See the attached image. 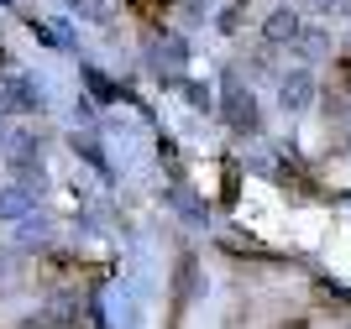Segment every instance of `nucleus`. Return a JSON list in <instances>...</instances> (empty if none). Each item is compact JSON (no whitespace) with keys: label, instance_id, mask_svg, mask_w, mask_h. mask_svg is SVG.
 Here are the masks:
<instances>
[{"label":"nucleus","instance_id":"nucleus-1","mask_svg":"<svg viewBox=\"0 0 351 329\" xmlns=\"http://www.w3.org/2000/svg\"><path fill=\"white\" fill-rule=\"evenodd\" d=\"M43 84L37 79H27V73H5L0 79V110H21V115H32V110H43Z\"/></svg>","mask_w":351,"mask_h":329},{"label":"nucleus","instance_id":"nucleus-2","mask_svg":"<svg viewBox=\"0 0 351 329\" xmlns=\"http://www.w3.org/2000/svg\"><path fill=\"white\" fill-rule=\"evenodd\" d=\"M5 162H11V172L16 178H43V142L32 136V131H16L11 142H5Z\"/></svg>","mask_w":351,"mask_h":329},{"label":"nucleus","instance_id":"nucleus-3","mask_svg":"<svg viewBox=\"0 0 351 329\" xmlns=\"http://www.w3.org/2000/svg\"><path fill=\"white\" fill-rule=\"evenodd\" d=\"M37 188H43V183H32V178H21V183H11V188H0V220H5V225L27 220L32 209H37Z\"/></svg>","mask_w":351,"mask_h":329},{"label":"nucleus","instance_id":"nucleus-4","mask_svg":"<svg viewBox=\"0 0 351 329\" xmlns=\"http://www.w3.org/2000/svg\"><path fill=\"white\" fill-rule=\"evenodd\" d=\"M226 120H231V131H241V136H252L257 131V94L241 84L226 89Z\"/></svg>","mask_w":351,"mask_h":329},{"label":"nucleus","instance_id":"nucleus-5","mask_svg":"<svg viewBox=\"0 0 351 329\" xmlns=\"http://www.w3.org/2000/svg\"><path fill=\"white\" fill-rule=\"evenodd\" d=\"M263 37L267 42H299L304 37V21H299V11H289V5H278V11H267V21H263Z\"/></svg>","mask_w":351,"mask_h":329},{"label":"nucleus","instance_id":"nucleus-6","mask_svg":"<svg viewBox=\"0 0 351 329\" xmlns=\"http://www.w3.org/2000/svg\"><path fill=\"white\" fill-rule=\"evenodd\" d=\"M309 100H315V79H309L304 68L283 73V84H278V105H283V110H304Z\"/></svg>","mask_w":351,"mask_h":329},{"label":"nucleus","instance_id":"nucleus-7","mask_svg":"<svg viewBox=\"0 0 351 329\" xmlns=\"http://www.w3.org/2000/svg\"><path fill=\"white\" fill-rule=\"evenodd\" d=\"M147 57H152V68H178V63H184V57H189V42H184V37H173V31H168V37H152V42H147Z\"/></svg>","mask_w":351,"mask_h":329},{"label":"nucleus","instance_id":"nucleus-8","mask_svg":"<svg viewBox=\"0 0 351 329\" xmlns=\"http://www.w3.org/2000/svg\"><path fill=\"white\" fill-rule=\"evenodd\" d=\"M168 204H173V209L189 220V225H205V204H194L189 188H168Z\"/></svg>","mask_w":351,"mask_h":329},{"label":"nucleus","instance_id":"nucleus-9","mask_svg":"<svg viewBox=\"0 0 351 329\" xmlns=\"http://www.w3.org/2000/svg\"><path fill=\"white\" fill-rule=\"evenodd\" d=\"M16 225H21V230H16V235H21V246H43V241H47V220L37 215V209H32L27 220H16Z\"/></svg>","mask_w":351,"mask_h":329},{"label":"nucleus","instance_id":"nucleus-10","mask_svg":"<svg viewBox=\"0 0 351 329\" xmlns=\"http://www.w3.org/2000/svg\"><path fill=\"white\" fill-rule=\"evenodd\" d=\"M73 152H79V157H84V162H95V168H100V172H110V162H105V152H100V146H95V136H73Z\"/></svg>","mask_w":351,"mask_h":329},{"label":"nucleus","instance_id":"nucleus-11","mask_svg":"<svg viewBox=\"0 0 351 329\" xmlns=\"http://www.w3.org/2000/svg\"><path fill=\"white\" fill-rule=\"evenodd\" d=\"M84 79H89V89H95V100L100 105H110V100H121V89L105 79V73H95V68H84Z\"/></svg>","mask_w":351,"mask_h":329},{"label":"nucleus","instance_id":"nucleus-12","mask_svg":"<svg viewBox=\"0 0 351 329\" xmlns=\"http://www.w3.org/2000/svg\"><path fill=\"white\" fill-rule=\"evenodd\" d=\"M73 16H89V21H105V11H110V0H63Z\"/></svg>","mask_w":351,"mask_h":329},{"label":"nucleus","instance_id":"nucleus-13","mask_svg":"<svg viewBox=\"0 0 351 329\" xmlns=\"http://www.w3.org/2000/svg\"><path fill=\"white\" fill-rule=\"evenodd\" d=\"M178 89H184V100H189L194 110H210V89L205 84H178Z\"/></svg>","mask_w":351,"mask_h":329},{"label":"nucleus","instance_id":"nucleus-14","mask_svg":"<svg viewBox=\"0 0 351 329\" xmlns=\"http://www.w3.org/2000/svg\"><path fill=\"white\" fill-rule=\"evenodd\" d=\"M5 142H11V126H5V115H0V152H5Z\"/></svg>","mask_w":351,"mask_h":329},{"label":"nucleus","instance_id":"nucleus-15","mask_svg":"<svg viewBox=\"0 0 351 329\" xmlns=\"http://www.w3.org/2000/svg\"><path fill=\"white\" fill-rule=\"evenodd\" d=\"M320 5H325V11H341V5H346V0H320Z\"/></svg>","mask_w":351,"mask_h":329},{"label":"nucleus","instance_id":"nucleus-16","mask_svg":"<svg viewBox=\"0 0 351 329\" xmlns=\"http://www.w3.org/2000/svg\"><path fill=\"white\" fill-rule=\"evenodd\" d=\"M0 68H5V42H0Z\"/></svg>","mask_w":351,"mask_h":329}]
</instances>
